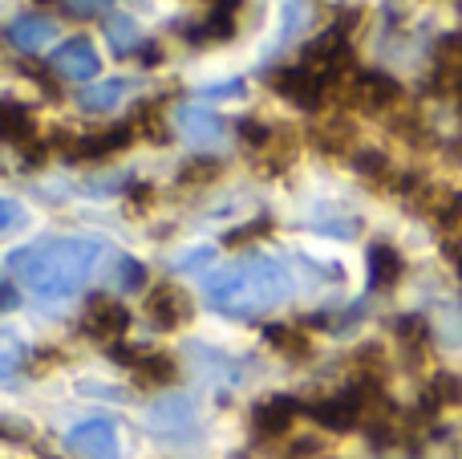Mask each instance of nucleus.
<instances>
[{"label": "nucleus", "mask_w": 462, "mask_h": 459, "mask_svg": "<svg viewBox=\"0 0 462 459\" xmlns=\"http://www.w3.org/2000/svg\"><path fill=\"white\" fill-rule=\"evenodd\" d=\"M442 232H462V192H434V200L426 203Z\"/></svg>", "instance_id": "obj_17"}, {"label": "nucleus", "mask_w": 462, "mask_h": 459, "mask_svg": "<svg viewBox=\"0 0 462 459\" xmlns=\"http://www.w3.org/2000/svg\"><path fill=\"white\" fill-rule=\"evenodd\" d=\"M65 447L81 459H118V431L110 419H89L65 436Z\"/></svg>", "instance_id": "obj_4"}, {"label": "nucleus", "mask_w": 462, "mask_h": 459, "mask_svg": "<svg viewBox=\"0 0 462 459\" xmlns=\"http://www.w3.org/2000/svg\"><path fill=\"white\" fill-rule=\"evenodd\" d=\"M114 358H118L122 366H130L134 379L146 382V387H167V382L175 379V362H171L167 354H151V350H114Z\"/></svg>", "instance_id": "obj_9"}, {"label": "nucleus", "mask_w": 462, "mask_h": 459, "mask_svg": "<svg viewBox=\"0 0 462 459\" xmlns=\"http://www.w3.org/2000/svg\"><path fill=\"white\" fill-rule=\"evenodd\" d=\"M24 358H29L24 354V342L16 338L13 330H0V382L13 379V374L24 366Z\"/></svg>", "instance_id": "obj_19"}, {"label": "nucleus", "mask_w": 462, "mask_h": 459, "mask_svg": "<svg viewBox=\"0 0 462 459\" xmlns=\"http://www.w3.org/2000/svg\"><path fill=\"white\" fill-rule=\"evenodd\" d=\"M16 301H21V297H16V289L5 281V276H0V309H16Z\"/></svg>", "instance_id": "obj_25"}, {"label": "nucleus", "mask_w": 462, "mask_h": 459, "mask_svg": "<svg viewBox=\"0 0 462 459\" xmlns=\"http://www.w3.org/2000/svg\"><path fill=\"white\" fill-rule=\"evenodd\" d=\"M0 143H32V114L16 102H0Z\"/></svg>", "instance_id": "obj_16"}, {"label": "nucleus", "mask_w": 462, "mask_h": 459, "mask_svg": "<svg viewBox=\"0 0 462 459\" xmlns=\"http://www.w3.org/2000/svg\"><path fill=\"white\" fill-rule=\"evenodd\" d=\"M118 281H122V289H143V285H146V268L138 265V260L126 257L118 265Z\"/></svg>", "instance_id": "obj_23"}, {"label": "nucleus", "mask_w": 462, "mask_h": 459, "mask_svg": "<svg viewBox=\"0 0 462 459\" xmlns=\"http://www.w3.org/2000/svg\"><path fill=\"white\" fill-rule=\"evenodd\" d=\"M151 317L159 322V330H179L191 317V297L175 285H159L151 293Z\"/></svg>", "instance_id": "obj_10"}, {"label": "nucleus", "mask_w": 462, "mask_h": 459, "mask_svg": "<svg viewBox=\"0 0 462 459\" xmlns=\"http://www.w3.org/2000/svg\"><path fill=\"white\" fill-rule=\"evenodd\" d=\"M288 268L272 257H244L208 276V301L227 317H255L288 297Z\"/></svg>", "instance_id": "obj_2"}, {"label": "nucleus", "mask_w": 462, "mask_h": 459, "mask_svg": "<svg viewBox=\"0 0 462 459\" xmlns=\"http://www.w3.org/2000/svg\"><path fill=\"white\" fill-rule=\"evenodd\" d=\"M5 37L16 53H37V49H45L49 41L57 37V24L41 13H16L13 21H8Z\"/></svg>", "instance_id": "obj_6"}, {"label": "nucleus", "mask_w": 462, "mask_h": 459, "mask_svg": "<svg viewBox=\"0 0 462 459\" xmlns=\"http://www.w3.org/2000/svg\"><path fill=\"white\" fill-rule=\"evenodd\" d=\"M430 403H434V411H439V407H450V403H462V379H455V374H434Z\"/></svg>", "instance_id": "obj_21"}, {"label": "nucleus", "mask_w": 462, "mask_h": 459, "mask_svg": "<svg viewBox=\"0 0 462 459\" xmlns=\"http://www.w3.org/2000/svg\"><path fill=\"white\" fill-rule=\"evenodd\" d=\"M16 224V203H8L5 195H0V232H5V228H13Z\"/></svg>", "instance_id": "obj_24"}, {"label": "nucleus", "mask_w": 462, "mask_h": 459, "mask_svg": "<svg viewBox=\"0 0 462 459\" xmlns=\"http://www.w3.org/2000/svg\"><path fill=\"white\" fill-rule=\"evenodd\" d=\"M175 126L179 135H187L191 143H219L224 138V118L216 110H203V106H183L175 110Z\"/></svg>", "instance_id": "obj_11"}, {"label": "nucleus", "mask_w": 462, "mask_h": 459, "mask_svg": "<svg viewBox=\"0 0 462 459\" xmlns=\"http://www.w3.org/2000/svg\"><path fill=\"white\" fill-rule=\"evenodd\" d=\"M53 70L61 73V78H73V81H94L97 70H102V57H97V49L89 37H69L65 45H57Z\"/></svg>", "instance_id": "obj_5"}, {"label": "nucleus", "mask_w": 462, "mask_h": 459, "mask_svg": "<svg viewBox=\"0 0 462 459\" xmlns=\"http://www.w3.org/2000/svg\"><path fill=\"white\" fill-rule=\"evenodd\" d=\"M134 89V81L130 78H106V81H94V86H86L78 94V106L81 110H114V106L122 102V98Z\"/></svg>", "instance_id": "obj_14"}, {"label": "nucleus", "mask_w": 462, "mask_h": 459, "mask_svg": "<svg viewBox=\"0 0 462 459\" xmlns=\"http://www.w3.org/2000/svg\"><path fill=\"white\" fill-rule=\"evenodd\" d=\"M130 330V309L114 297H94L86 305V333H94L97 342H114Z\"/></svg>", "instance_id": "obj_7"}, {"label": "nucleus", "mask_w": 462, "mask_h": 459, "mask_svg": "<svg viewBox=\"0 0 462 459\" xmlns=\"http://www.w3.org/2000/svg\"><path fill=\"white\" fill-rule=\"evenodd\" d=\"M61 8L73 16H97V13H110L114 0H61Z\"/></svg>", "instance_id": "obj_22"}, {"label": "nucleus", "mask_w": 462, "mask_h": 459, "mask_svg": "<svg viewBox=\"0 0 462 459\" xmlns=\"http://www.w3.org/2000/svg\"><path fill=\"white\" fill-rule=\"evenodd\" d=\"M130 143H134V126H130V122H114V126L97 130V135L78 138L65 155H69V159H106V155L126 151Z\"/></svg>", "instance_id": "obj_8"}, {"label": "nucleus", "mask_w": 462, "mask_h": 459, "mask_svg": "<svg viewBox=\"0 0 462 459\" xmlns=\"http://www.w3.org/2000/svg\"><path fill=\"white\" fill-rule=\"evenodd\" d=\"M349 89L361 106H369V110H385V106H393L402 98V86L393 78H385V73H357Z\"/></svg>", "instance_id": "obj_12"}, {"label": "nucleus", "mask_w": 462, "mask_h": 459, "mask_svg": "<svg viewBox=\"0 0 462 459\" xmlns=\"http://www.w3.org/2000/svg\"><path fill=\"white\" fill-rule=\"evenodd\" d=\"M292 419H296L292 398H263L252 415V427H255V436L272 439V436H284V431L292 427Z\"/></svg>", "instance_id": "obj_13"}, {"label": "nucleus", "mask_w": 462, "mask_h": 459, "mask_svg": "<svg viewBox=\"0 0 462 459\" xmlns=\"http://www.w3.org/2000/svg\"><path fill=\"white\" fill-rule=\"evenodd\" d=\"M268 342L276 350H284V354H292V358L309 354V338H304L300 330H288V325H268Z\"/></svg>", "instance_id": "obj_20"}, {"label": "nucleus", "mask_w": 462, "mask_h": 459, "mask_svg": "<svg viewBox=\"0 0 462 459\" xmlns=\"http://www.w3.org/2000/svg\"><path fill=\"white\" fill-rule=\"evenodd\" d=\"M106 37H110L114 53H134V49L143 45V29H138V21L126 16V13H118V16L106 21Z\"/></svg>", "instance_id": "obj_18"}, {"label": "nucleus", "mask_w": 462, "mask_h": 459, "mask_svg": "<svg viewBox=\"0 0 462 459\" xmlns=\"http://www.w3.org/2000/svg\"><path fill=\"white\" fill-rule=\"evenodd\" d=\"M268 86L276 89L280 98H288V102L304 106V110H312V106H320V98L328 94V81L320 78V73H312L309 65H284V70H276L268 78Z\"/></svg>", "instance_id": "obj_3"}, {"label": "nucleus", "mask_w": 462, "mask_h": 459, "mask_svg": "<svg viewBox=\"0 0 462 459\" xmlns=\"http://www.w3.org/2000/svg\"><path fill=\"white\" fill-rule=\"evenodd\" d=\"M402 257L390 248V244H374L369 248V289H390V285L402 281Z\"/></svg>", "instance_id": "obj_15"}, {"label": "nucleus", "mask_w": 462, "mask_h": 459, "mask_svg": "<svg viewBox=\"0 0 462 459\" xmlns=\"http://www.w3.org/2000/svg\"><path fill=\"white\" fill-rule=\"evenodd\" d=\"M97 257H102V244L89 236H53V240L16 248L8 265L41 297H69L94 273Z\"/></svg>", "instance_id": "obj_1"}]
</instances>
